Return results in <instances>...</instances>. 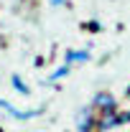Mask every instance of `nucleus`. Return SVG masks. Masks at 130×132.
<instances>
[{"mask_svg": "<svg viewBox=\"0 0 130 132\" xmlns=\"http://www.w3.org/2000/svg\"><path fill=\"white\" fill-rule=\"evenodd\" d=\"M89 107H92L97 114H107V112H117V109H120V102H117V97L110 94V92H97V94L92 97V102H89Z\"/></svg>", "mask_w": 130, "mask_h": 132, "instance_id": "f257e3e1", "label": "nucleus"}, {"mask_svg": "<svg viewBox=\"0 0 130 132\" xmlns=\"http://www.w3.org/2000/svg\"><path fill=\"white\" fill-rule=\"evenodd\" d=\"M97 127V112L87 104L79 109V117H77V132H95Z\"/></svg>", "mask_w": 130, "mask_h": 132, "instance_id": "f03ea898", "label": "nucleus"}, {"mask_svg": "<svg viewBox=\"0 0 130 132\" xmlns=\"http://www.w3.org/2000/svg\"><path fill=\"white\" fill-rule=\"evenodd\" d=\"M117 114H120V109L117 112H107V114H97V127H95V132H110L115 127H120Z\"/></svg>", "mask_w": 130, "mask_h": 132, "instance_id": "7ed1b4c3", "label": "nucleus"}, {"mask_svg": "<svg viewBox=\"0 0 130 132\" xmlns=\"http://www.w3.org/2000/svg\"><path fill=\"white\" fill-rule=\"evenodd\" d=\"M92 56H89V48H69L64 53V64L74 66V64H87Z\"/></svg>", "mask_w": 130, "mask_h": 132, "instance_id": "20e7f679", "label": "nucleus"}, {"mask_svg": "<svg viewBox=\"0 0 130 132\" xmlns=\"http://www.w3.org/2000/svg\"><path fill=\"white\" fill-rule=\"evenodd\" d=\"M10 86L16 89L20 97H31V89H28V84L23 81V79H20L18 74H13V76H10Z\"/></svg>", "mask_w": 130, "mask_h": 132, "instance_id": "39448f33", "label": "nucleus"}, {"mask_svg": "<svg viewBox=\"0 0 130 132\" xmlns=\"http://www.w3.org/2000/svg\"><path fill=\"white\" fill-rule=\"evenodd\" d=\"M69 71H71V66H66V64L59 66V69L49 76V84H54V81H59V79H64V76H69Z\"/></svg>", "mask_w": 130, "mask_h": 132, "instance_id": "423d86ee", "label": "nucleus"}, {"mask_svg": "<svg viewBox=\"0 0 130 132\" xmlns=\"http://www.w3.org/2000/svg\"><path fill=\"white\" fill-rule=\"evenodd\" d=\"M117 119H120V127H122V125H130V109H128V112H120Z\"/></svg>", "mask_w": 130, "mask_h": 132, "instance_id": "0eeeda50", "label": "nucleus"}, {"mask_svg": "<svg viewBox=\"0 0 130 132\" xmlns=\"http://www.w3.org/2000/svg\"><path fill=\"white\" fill-rule=\"evenodd\" d=\"M84 28L87 31H99V23L97 20H89V23H84Z\"/></svg>", "mask_w": 130, "mask_h": 132, "instance_id": "6e6552de", "label": "nucleus"}, {"mask_svg": "<svg viewBox=\"0 0 130 132\" xmlns=\"http://www.w3.org/2000/svg\"><path fill=\"white\" fill-rule=\"evenodd\" d=\"M51 8H59V5H66V0H49Z\"/></svg>", "mask_w": 130, "mask_h": 132, "instance_id": "1a4fd4ad", "label": "nucleus"}, {"mask_svg": "<svg viewBox=\"0 0 130 132\" xmlns=\"http://www.w3.org/2000/svg\"><path fill=\"white\" fill-rule=\"evenodd\" d=\"M125 97H128V99H130V84H128V89H125Z\"/></svg>", "mask_w": 130, "mask_h": 132, "instance_id": "9d476101", "label": "nucleus"}]
</instances>
